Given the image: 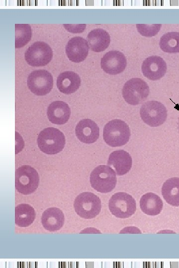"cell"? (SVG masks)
<instances>
[{
	"label": "cell",
	"mask_w": 179,
	"mask_h": 268,
	"mask_svg": "<svg viewBox=\"0 0 179 268\" xmlns=\"http://www.w3.org/2000/svg\"><path fill=\"white\" fill-rule=\"evenodd\" d=\"M161 192L166 201L173 206H179V178L167 180L163 184Z\"/></svg>",
	"instance_id": "cell-21"
},
{
	"label": "cell",
	"mask_w": 179,
	"mask_h": 268,
	"mask_svg": "<svg viewBox=\"0 0 179 268\" xmlns=\"http://www.w3.org/2000/svg\"><path fill=\"white\" fill-rule=\"evenodd\" d=\"M74 207L80 217L91 219L95 217L100 212L101 201L96 195L91 192H84L76 198Z\"/></svg>",
	"instance_id": "cell-4"
},
{
	"label": "cell",
	"mask_w": 179,
	"mask_h": 268,
	"mask_svg": "<svg viewBox=\"0 0 179 268\" xmlns=\"http://www.w3.org/2000/svg\"><path fill=\"white\" fill-rule=\"evenodd\" d=\"M81 85V78L76 72L66 71L61 73L57 79V86L62 93L69 94L75 92Z\"/></svg>",
	"instance_id": "cell-18"
},
{
	"label": "cell",
	"mask_w": 179,
	"mask_h": 268,
	"mask_svg": "<svg viewBox=\"0 0 179 268\" xmlns=\"http://www.w3.org/2000/svg\"><path fill=\"white\" fill-rule=\"evenodd\" d=\"M108 206L113 215L121 218L130 217L136 210L135 199L125 192H118L113 195L109 200Z\"/></svg>",
	"instance_id": "cell-7"
},
{
	"label": "cell",
	"mask_w": 179,
	"mask_h": 268,
	"mask_svg": "<svg viewBox=\"0 0 179 268\" xmlns=\"http://www.w3.org/2000/svg\"><path fill=\"white\" fill-rule=\"evenodd\" d=\"M27 86L32 93L37 96L49 93L53 86V78L48 71L44 69L32 71L28 75Z\"/></svg>",
	"instance_id": "cell-10"
},
{
	"label": "cell",
	"mask_w": 179,
	"mask_h": 268,
	"mask_svg": "<svg viewBox=\"0 0 179 268\" xmlns=\"http://www.w3.org/2000/svg\"><path fill=\"white\" fill-rule=\"evenodd\" d=\"M97 125L92 120L84 119L81 120L75 129L78 138L85 143H92L98 138L99 132Z\"/></svg>",
	"instance_id": "cell-14"
},
{
	"label": "cell",
	"mask_w": 179,
	"mask_h": 268,
	"mask_svg": "<svg viewBox=\"0 0 179 268\" xmlns=\"http://www.w3.org/2000/svg\"><path fill=\"white\" fill-rule=\"evenodd\" d=\"M101 68L107 73L117 74L122 72L127 65L124 55L116 50L110 51L105 53L100 61Z\"/></svg>",
	"instance_id": "cell-11"
},
{
	"label": "cell",
	"mask_w": 179,
	"mask_h": 268,
	"mask_svg": "<svg viewBox=\"0 0 179 268\" xmlns=\"http://www.w3.org/2000/svg\"><path fill=\"white\" fill-rule=\"evenodd\" d=\"M86 24H64L63 26L64 28L69 32L71 33H81L83 32L85 28Z\"/></svg>",
	"instance_id": "cell-26"
},
{
	"label": "cell",
	"mask_w": 179,
	"mask_h": 268,
	"mask_svg": "<svg viewBox=\"0 0 179 268\" xmlns=\"http://www.w3.org/2000/svg\"><path fill=\"white\" fill-rule=\"evenodd\" d=\"M36 213L33 207L26 203H21L15 207V223L20 227H27L34 221Z\"/></svg>",
	"instance_id": "cell-22"
},
{
	"label": "cell",
	"mask_w": 179,
	"mask_h": 268,
	"mask_svg": "<svg viewBox=\"0 0 179 268\" xmlns=\"http://www.w3.org/2000/svg\"><path fill=\"white\" fill-rule=\"evenodd\" d=\"M89 47L94 52H101L108 48L110 37L105 30L97 28L90 31L87 36Z\"/></svg>",
	"instance_id": "cell-19"
},
{
	"label": "cell",
	"mask_w": 179,
	"mask_h": 268,
	"mask_svg": "<svg viewBox=\"0 0 179 268\" xmlns=\"http://www.w3.org/2000/svg\"><path fill=\"white\" fill-rule=\"evenodd\" d=\"M65 221L63 211L57 207H50L42 213L41 223L44 228L50 232L60 230Z\"/></svg>",
	"instance_id": "cell-17"
},
{
	"label": "cell",
	"mask_w": 179,
	"mask_h": 268,
	"mask_svg": "<svg viewBox=\"0 0 179 268\" xmlns=\"http://www.w3.org/2000/svg\"><path fill=\"white\" fill-rule=\"evenodd\" d=\"M70 108L66 102L55 101L48 107L47 115L50 122L56 125H64L70 118Z\"/></svg>",
	"instance_id": "cell-15"
},
{
	"label": "cell",
	"mask_w": 179,
	"mask_h": 268,
	"mask_svg": "<svg viewBox=\"0 0 179 268\" xmlns=\"http://www.w3.org/2000/svg\"><path fill=\"white\" fill-rule=\"evenodd\" d=\"M132 164L130 154L122 149L113 151L108 157V165L114 168L118 176L127 174L130 170Z\"/></svg>",
	"instance_id": "cell-16"
},
{
	"label": "cell",
	"mask_w": 179,
	"mask_h": 268,
	"mask_svg": "<svg viewBox=\"0 0 179 268\" xmlns=\"http://www.w3.org/2000/svg\"><path fill=\"white\" fill-rule=\"evenodd\" d=\"M160 46L166 53H179V32H171L165 33L160 38Z\"/></svg>",
	"instance_id": "cell-23"
},
{
	"label": "cell",
	"mask_w": 179,
	"mask_h": 268,
	"mask_svg": "<svg viewBox=\"0 0 179 268\" xmlns=\"http://www.w3.org/2000/svg\"><path fill=\"white\" fill-rule=\"evenodd\" d=\"M37 144L40 150L47 154L61 152L65 145V137L59 130L49 127L42 130L38 134Z\"/></svg>",
	"instance_id": "cell-2"
},
{
	"label": "cell",
	"mask_w": 179,
	"mask_h": 268,
	"mask_svg": "<svg viewBox=\"0 0 179 268\" xmlns=\"http://www.w3.org/2000/svg\"><path fill=\"white\" fill-rule=\"evenodd\" d=\"M141 69L146 77L151 80H157L165 75L167 66L163 58L153 56L148 57L143 61Z\"/></svg>",
	"instance_id": "cell-12"
},
{
	"label": "cell",
	"mask_w": 179,
	"mask_h": 268,
	"mask_svg": "<svg viewBox=\"0 0 179 268\" xmlns=\"http://www.w3.org/2000/svg\"><path fill=\"white\" fill-rule=\"evenodd\" d=\"M141 210L149 215H157L163 209V202L160 197L153 193L143 195L140 200Z\"/></svg>",
	"instance_id": "cell-20"
},
{
	"label": "cell",
	"mask_w": 179,
	"mask_h": 268,
	"mask_svg": "<svg viewBox=\"0 0 179 268\" xmlns=\"http://www.w3.org/2000/svg\"><path fill=\"white\" fill-rule=\"evenodd\" d=\"M32 30L28 24H15V48H20L26 45L31 40Z\"/></svg>",
	"instance_id": "cell-24"
},
{
	"label": "cell",
	"mask_w": 179,
	"mask_h": 268,
	"mask_svg": "<svg viewBox=\"0 0 179 268\" xmlns=\"http://www.w3.org/2000/svg\"><path fill=\"white\" fill-rule=\"evenodd\" d=\"M39 182L37 171L29 165L18 168L15 173V186L17 191L23 195H29L37 189Z\"/></svg>",
	"instance_id": "cell-5"
},
{
	"label": "cell",
	"mask_w": 179,
	"mask_h": 268,
	"mask_svg": "<svg viewBox=\"0 0 179 268\" xmlns=\"http://www.w3.org/2000/svg\"><path fill=\"white\" fill-rule=\"evenodd\" d=\"M161 24H137L136 27L139 33L143 36H155L160 31Z\"/></svg>",
	"instance_id": "cell-25"
},
{
	"label": "cell",
	"mask_w": 179,
	"mask_h": 268,
	"mask_svg": "<svg viewBox=\"0 0 179 268\" xmlns=\"http://www.w3.org/2000/svg\"><path fill=\"white\" fill-rule=\"evenodd\" d=\"M25 60L32 67H41L48 64L53 58V51L46 43L37 41L31 45L26 50Z\"/></svg>",
	"instance_id": "cell-9"
},
{
	"label": "cell",
	"mask_w": 179,
	"mask_h": 268,
	"mask_svg": "<svg viewBox=\"0 0 179 268\" xmlns=\"http://www.w3.org/2000/svg\"><path fill=\"white\" fill-rule=\"evenodd\" d=\"M116 182L115 172L107 165H101L96 167L90 175L91 187L99 193L110 192L115 187Z\"/></svg>",
	"instance_id": "cell-3"
},
{
	"label": "cell",
	"mask_w": 179,
	"mask_h": 268,
	"mask_svg": "<svg viewBox=\"0 0 179 268\" xmlns=\"http://www.w3.org/2000/svg\"><path fill=\"white\" fill-rule=\"evenodd\" d=\"M130 134L128 125L119 119L108 122L103 128V139L107 144L111 147H119L126 144Z\"/></svg>",
	"instance_id": "cell-1"
},
{
	"label": "cell",
	"mask_w": 179,
	"mask_h": 268,
	"mask_svg": "<svg viewBox=\"0 0 179 268\" xmlns=\"http://www.w3.org/2000/svg\"><path fill=\"white\" fill-rule=\"evenodd\" d=\"M89 51L88 42L81 37L72 38L66 46V53L68 59L74 63L84 61Z\"/></svg>",
	"instance_id": "cell-13"
},
{
	"label": "cell",
	"mask_w": 179,
	"mask_h": 268,
	"mask_svg": "<svg viewBox=\"0 0 179 268\" xmlns=\"http://www.w3.org/2000/svg\"><path fill=\"white\" fill-rule=\"evenodd\" d=\"M178 130L179 132V122H178Z\"/></svg>",
	"instance_id": "cell-27"
},
{
	"label": "cell",
	"mask_w": 179,
	"mask_h": 268,
	"mask_svg": "<svg viewBox=\"0 0 179 268\" xmlns=\"http://www.w3.org/2000/svg\"><path fill=\"white\" fill-rule=\"evenodd\" d=\"M122 93L127 103L136 105L147 99L150 89L148 84L144 80L140 78H132L125 82Z\"/></svg>",
	"instance_id": "cell-6"
},
{
	"label": "cell",
	"mask_w": 179,
	"mask_h": 268,
	"mask_svg": "<svg viewBox=\"0 0 179 268\" xmlns=\"http://www.w3.org/2000/svg\"><path fill=\"white\" fill-rule=\"evenodd\" d=\"M142 120L151 127L162 125L167 118V110L162 103L157 101H149L144 103L140 110Z\"/></svg>",
	"instance_id": "cell-8"
}]
</instances>
